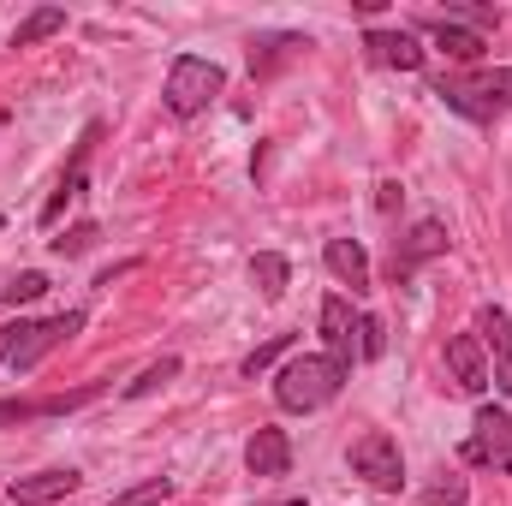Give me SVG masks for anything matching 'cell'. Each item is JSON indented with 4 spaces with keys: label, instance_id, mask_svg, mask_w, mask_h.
Returning a JSON list of instances; mask_svg holds the SVG:
<instances>
[{
    "label": "cell",
    "instance_id": "cell-1",
    "mask_svg": "<svg viewBox=\"0 0 512 506\" xmlns=\"http://www.w3.org/2000/svg\"><path fill=\"white\" fill-rule=\"evenodd\" d=\"M346 364H334L328 352H304V358H292L280 376H274V405L280 411H322L328 399H340V387H346Z\"/></svg>",
    "mask_w": 512,
    "mask_h": 506
},
{
    "label": "cell",
    "instance_id": "cell-2",
    "mask_svg": "<svg viewBox=\"0 0 512 506\" xmlns=\"http://www.w3.org/2000/svg\"><path fill=\"white\" fill-rule=\"evenodd\" d=\"M435 96L453 108V114H465V120H477V126H489V120H501L512 108V66H495V72H477V78H435Z\"/></svg>",
    "mask_w": 512,
    "mask_h": 506
},
{
    "label": "cell",
    "instance_id": "cell-3",
    "mask_svg": "<svg viewBox=\"0 0 512 506\" xmlns=\"http://www.w3.org/2000/svg\"><path fill=\"white\" fill-rule=\"evenodd\" d=\"M221 90H227V72H221L215 60H203V54H179L173 72H167V114H173V120H197Z\"/></svg>",
    "mask_w": 512,
    "mask_h": 506
},
{
    "label": "cell",
    "instance_id": "cell-4",
    "mask_svg": "<svg viewBox=\"0 0 512 506\" xmlns=\"http://www.w3.org/2000/svg\"><path fill=\"white\" fill-rule=\"evenodd\" d=\"M346 459H352V477H364V483L382 489V495H399V483H405V459H399V441H393L387 429L358 435Z\"/></svg>",
    "mask_w": 512,
    "mask_h": 506
},
{
    "label": "cell",
    "instance_id": "cell-5",
    "mask_svg": "<svg viewBox=\"0 0 512 506\" xmlns=\"http://www.w3.org/2000/svg\"><path fill=\"white\" fill-rule=\"evenodd\" d=\"M78 334H84V310H60V316H48V322H24V340H18V352H12V376H30L48 352L72 346Z\"/></svg>",
    "mask_w": 512,
    "mask_h": 506
},
{
    "label": "cell",
    "instance_id": "cell-6",
    "mask_svg": "<svg viewBox=\"0 0 512 506\" xmlns=\"http://www.w3.org/2000/svg\"><path fill=\"white\" fill-rule=\"evenodd\" d=\"M459 459H465V465H501V471H512V417L501 405H483V411H477V423H471Z\"/></svg>",
    "mask_w": 512,
    "mask_h": 506
},
{
    "label": "cell",
    "instance_id": "cell-7",
    "mask_svg": "<svg viewBox=\"0 0 512 506\" xmlns=\"http://www.w3.org/2000/svg\"><path fill=\"white\" fill-rule=\"evenodd\" d=\"M477 340H483L495 393H512V316H507V304H483L477 310Z\"/></svg>",
    "mask_w": 512,
    "mask_h": 506
},
{
    "label": "cell",
    "instance_id": "cell-8",
    "mask_svg": "<svg viewBox=\"0 0 512 506\" xmlns=\"http://www.w3.org/2000/svg\"><path fill=\"white\" fill-rule=\"evenodd\" d=\"M102 393H108V381H84V387L48 393V399H0V429L6 423H36V417H66V411H78V405H90Z\"/></svg>",
    "mask_w": 512,
    "mask_h": 506
},
{
    "label": "cell",
    "instance_id": "cell-9",
    "mask_svg": "<svg viewBox=\"0 0 512 506\" xmlns=\"http://www.w3.org/2000/svg\"><path fill=\"white\" fill-rule=\"evenodd\" d=\"M96 143H102V126L90 120V126H84V137H78V155H72V167L60 173L54 197H48V203H42V215H36L42 227H54V221L66 215V203H72V197H84V185H90V149H96Z\"/></svg>",
    "mask_w": 512,
    "mask_h": 506
},
{
    "label": "cell",
    "instance_id": "cell-10",
    "mask_svg": "<svg viewBox=\"0 0 512 506\" xmlns=\"http://www.w3.org/2000/svg\"><path fill=\"white\" fill-rule=\"evenodd\" d=\"M447 227L441 221H417L405 239H393V280H411L423 262H435V256H447Z\"/></svg>",
    "mask_w": 512,
    "mask_h": 506
},
{
    "label": "cell",
    "instance_id": "cell-11",
    "mask_svg": "<svg viewBox=\"0 0 512 506\" xmlns=\"http://www.w3.org/2000/svg\"><path fill=\"white\" fill-rule=\"evenodd\" d=\"M322 340H328V358L352 370V358H358V322H352V304L340 292L322 298Z\"/></svg>",
    "mask_w": 512,
    "mask_h": 506
},
{
    "label": "cell",
    "instance_id": "cell-12",
    "mask_svg": "<svg viewBox=\"0 0 512 506\" xmlns=\"http://www.w3.org/2000/svg\"><path fill=\"white\" fill-rule=\"evenodd\" d=\"M364 54L387 72H423V48L411 30H364Z\"/></svg>",
    "mask_w": 512,
    "mask_h": 506
},
{
    "label": "cell",
    "instance_id": "cell-13",
    "mask_svg": "<svg viewBox=\"0 0 512 506\" xmlns=\"http://www.w3.org/2000/svg\"><path fill=\"white\" fill-rule=\"evenodd\" d=\"M78 471H36V477H12L6 483V501H18V506H54V501H66V495H78Z\"/></svg>",
    "mask_w": 512,
    "mask_h": 506
},
{
    "label": "cell",
    "instance_id": "cell-14",
    "mask_svg": "<svg viewBox=\"0 0 512 506\" xmlns=\"http://www.w3.org/2000/svg\"><path fill=\"white\" fill-rule=\"evenodd\" d=\"M447 364H453V381L465 393H489V358H483V340L477 334H453L447 340Z\"/></svg>",
    "mask_w": 512,
    "mask_h": 506
},
{
    "label": "cell",
    "instance_id": "cell-15",
    "mask_svg": "<svg viewBox=\"0 0 512 506\" xmlns=\"http://www.w3.org/2000/svg\"><path fill=\"white\" fill-rule=\"evenodd\" d=\"M322 262H328V274H334V280H346L358 298L376 286V280H370V256H364L358 239H328V245H322Z\"/></svg>",
    "mask_w": 512,
    "mask_h": 506
},
{
    "label": "cell",
    "instance_id": "cell-16",
    "mask_svg": "<svg viewBox=\"0 0 512 506\" xmlns=\"http://www.w3.org/2000/svg\"><path fill=\"white\" fill-rule=\"evenodd\" d=\"M245 465H251V477H286V471H292V441H286V429H256L251 447H245Z\"/></svg>",
    "mask_w": 512,
    "mask_h": 506
},
{
    "label": "cell",
    "instance_id": "cell-17",
    "mask_svg": "<svg viewBox=\"0 0 512 506\" xmlns=\"http://www.w3.org/2000/svg\"><path fill=\"white\" fill-rule=\"evenodd\" d=\"M423 30L435 36V48L447 54V60H459V66H471V60H483V48H489V36H477V30H465V24H447V18H423Z\"/></svg>",
    "mask_w": 512,
    "mask_h": 506
},
{
    "label": "cell",
    "instance_id": "cell-18",
    "mask_svg": "<svg viewBox=\"0 0 512 506\" xmlns=\"http://www.w3.org/2000/svg\"><path fill=\"white\" fill-rule=\"evenodd\" d=\"M298 48H310V36H262V42H251V72L256 78H268V72L286 66Z\"/></svg>",
    "mask_w": 512,
    "mask_h": 506
},
{
    "label": "cell",
    "instance_id": "cell-19",
    "mask_svg": "<svg viewBox=\"0 0 512 506\" xmlns=\"http://www.w3.org/2000/svg\"><path fill=\"white\" fill-rule=\"evenodd\" d=\"M251 280H256V292H262V298H280V292H286V280H292V262H286L280 251H256L251 256Z\"/></svg>",
    "mask_w": 512,
    "mask_h": 506
},
{
    "label": "cell",
    "instance_id": "cell-20",
    "mask_svg": "<svg viewBox=\"0 0 512 506\" xmlns=\"http://www.w3.org/2000/svg\"><path fill=\"white\" fill-rule=\"evenodd\" d=\"M54 30H66V12H60V6H36V12L12 30V48H36V42L54 36Z\"/></svg>",
    "mask_w": 512,
    "mask_h": 506
},
{
    "label": "cell",
    "instance_id": "cell-21",
    "mask_svg": "<svg viewBox=\"0 0 512 506\" xmlns=\"http://www.w3.org/2000/svg\"><path fill=\"white\" fill-rule=\"evenodd\" d=\"M435 18H447V24H465V30H495L501 24V12L495 6H465V0H447V12H435Z\"/></svg>",
    "mask_w": 512,
    "mask_h": 506
},
{
    "label": "cell",
    "instance_id": "cell-22",
    "mask_svg": "<svg viewBox=\"0 0 512 506\" xmlns=\"http://www.w3.org/2000/svg\"><path fill=\"white\" fill-rule=\"evenodd\" d=\"M42 292H48V274H36V268H30V274H12V286H0V304H12V310H18V304H36Z\"/></svg>",
    "mask_w": 512,
    "mask_h": 506
},
{
    "label": "cell",
    "instance_id": "cell-23",
    "mask_svg": "<svg viewBox=\"0 0 512 506\" xmlns=\"http://www.w3.org/2000/svg\"><path fill=\"white\" fill-rule=\"evenodd\" d=\"M173 495V477H149V483H137V489H120L114 506H161Z\"/></svg>",
    "mask_w": 512,
    "mask_h": 506
},
{
    "label": "cell",
    "instance_id": "cell-24",
    "mask_svg": "<svg viewBox=\"0 0 512 506\" xmlns=\"http://www.w3.org/2000/svg\"><path fill=\"white\" fill-rule=\"evenodd\" d=\"M179 376V358H161V364H149L137 381H126V399H143V393H155V387H167V381Z\"/></svg>",
    "mask_w": 512,
    "mask_h": 506
},
{
    "label": "cell",
    "instance_id": "cell-25",
    "mask_svg": "<svg viewBox=\"0 0 512 506\" xmlns=\"http://www.w3.org/2000/svg\"><path fill=\"white\" fill-rule=\"evenodd\" d=\"M96 239H102V227H96V221H78L66 239H48V245H54V256H84Z\"/></svg>",
    "mask_w": 512,
    "mask_h": 506
},
{
    "label": "cell",
    "instance_id": "cell-26",
    "mask_svg": "<svg viewBox=\"0 0 512 506\" xmlns=\"http://www.w3.org/2000/svg\"><path fill=\"white\" fill-rule=\"evenodd\" d=\"M465 501H471L465 477H441V483H429V489H423V506H465Z\"/></svg>",
    "mask_w": 512,
    "mask_h": 506
},
{
    "label": "cell",
    "instance_id": "cell-27",
    "mask_svg": "<svg viewBox=\"0 0 512 506\" xmlns=\"http://www.w3.org/2000/svg\"><path fill=\"white\" fill-rule=\"evenodd\" d=\"M382 352H387L382 316H358V358H382Z\"/></svg>",
    "mask_w": 512,
    "mask_h": 506
},
{
    "label": "cell",
    "instance_id": "cell-28",
    "mask_svg": "<svg viewBox=\"0 0 512 506\" xmlns=\"http://www.w3.org/2000/svg\"><path fill=\"white\" fill-rule=\"evenodd\" d=\"M280 352H292V334H274V340H268V346H256L251 358H245V364H239V370H245V376H262V370H268V364H274V358H280Z\"/></svg>",
    "mask_w": 512,
    "mask_h": 506
},
{
    "label": "cell",
    "instance_id": "cell-29",
    "mask_svg": "<svg viewBox=\"0 0 512 506\" xmlns=\"http://www.w3.org/2000/svg\"><path fill=\"white\" fill-rule=\"evenodd\" d=\"M18 340H24V322H6V328H0V364H12Z\"/></svg>",
    "mask_w": 512,
    "mask_h": 506
},
{
    "label": "cell",
    "instance_id": "cell-30",
    "mask_svg": "<svg viewBox=\"0 0 512 506\" xmlns=\"http://www.w3.org/2000/svg\"><path fill=\"white\" fill-rule=\"evenodd\" d=\"M399 197H405V191H399V179H382V185H376V209H399Z\"/></svg>",
    "mask_w": 512,
    "mask_h": 506
},
{
    "label": "cell",
    "instance_id": "cell-31",
    "mask_svg": "<svg viewBox=\"0 0 512 506\" xmlns=\"http://www.w3.org/2000/svg\"><path fill=\"white\" fill-rule=\"evenodd\" d=\"M280 506H304V501H280Z\"/></svg>",
    "mask_w": 512,
    "mask_h": 506
},
{
    "label": "cell",
    "instance_id": "cell-32",
    "mask_svg": "<svg viewBox=\"0 0 512 506\" xmlns=\"http://www.w3.org/2000/svg\"><path fill=\"white\" fill-rule=\"evenodd\" d=\"M0 126H6V108H0Z\"/></svg>",
    "mask_w": 512,
    "mask_h": 506
},
{
    "label": "cell",
    "instance_id": "cell-33",
    "mask_svg": "<svg viewBox=\"0 0 512 506\" xmlns=\"http://www.w3.org/2000/svg\"><path fill=\"white\" fill-rule=\"evenodd\" d=\"M0 227H6V221H0Z\"/></svg>",
    "mask_w": 512,
    "mask_h": 506
}]
</instances>
